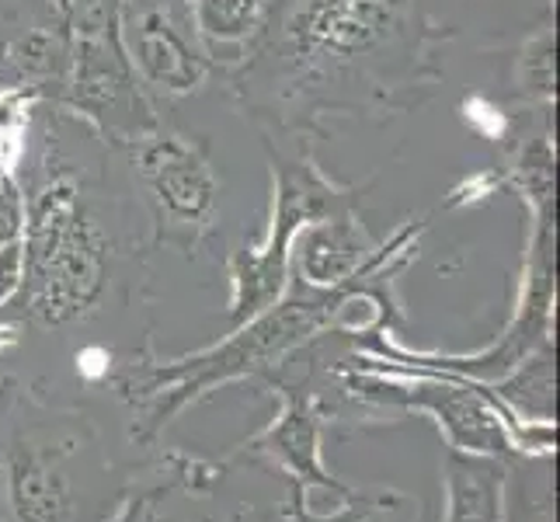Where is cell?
<instances>
[{
  "mask_svg": "<svg viewBox=\"0 0 560 522\" xmlns=\"http://www.w3.org/2000/svg\"><path fill=\"white\" fill-rule=\"evenodd\" d=\"M285 411L282 421L272 425L261 439L258 446L268 450L272 456H279L289 471H296L303 480H314V485L324 488H335L341 491L338 480H331L317 463V411H314V401L296 394L293 386H285Z\"/></svg>",
  "mask_w": 560,
  "mask_h": 522,
  "instance_id": "obj_14",
  "label": "cell"
},
{
  "mask_svg": "<svg viewBox=\"0 0 560 522\" xmlns=\"http://www.w3.org/2000/svg\"><path fill=\"white\" fill-rule=\"evenodd\" d=\"M373 255L376 247L349 206L300 230L293 251H289V272L314 289H335L355 279L373 262Z\"/></svg>",
  "mask_w": 560,
  "mask_h": 522,
  "instance_id": "obj_9",
  "label": "cell"
},
{
  "mask_svg": "<svg viewBox=\"0 0 560 522\" xmlns=\"http://www.w3.org/2000/svg\"><path fill=\"white\" fill-rule=\"evenodd\" d=\"M515 84L529 105H536V108L553 105L557 88H553V32H550V25L539 28L523 46V56H518V67H515Z\"/></svg>",
  "mask_w": 560,
  "mask_h": 522,
  "instance_id": "obj_16",
  "label": "cell"
},
{
  "mask_svg": "<svg viewBox=\"0 0 560 522\" xmlns=\"http://www.w3.org/2000/svg\"><path fill=\"white\" fill-rule=\"evenodd\" d=\"M446 522H501V463L494 456L450 450Z\"/></svg>",
  "mask_w": 560,
  "mask_h": 522,
  "instance_id": "obj_13",
  "label": "cell"
},
{
  "mask_svg": "<svg viewBox=\"0 0 560 522\" xmlns=\"http://www.w3.org/2000/svg\"><path fill=\"white\" fill-rule=\"evenodd\" d=\"M70 73V35L60 22L32 25L0 43V91L32 102H63Z\"/></svg>",
  "mask_w": 560,
  "mask_h": 522,
  "instance_id": "obj_10",
  "label": "cell"
},
{
  "mask_svg": "<svg viewBox=\"0 0 560 522\" xmlns=\"http://www.w3.org/2000/svg\"><path fill=\"white\" fill-rule=\"evenodd\" d=\"M491 397L494 401H505L509 408L529 415L533 421H553V341H544L536 348L533 356H526L523 362L515 366V373L509 380H501L494 386Z\"/></svg>",
  "mask_w": 560,
  "mask_h": 522,
  "instance_id": "obj_15",
  "label": "cell"
},
{
  "mask_svg": "<svg viewBox=\"0 0 560 522\" xmlns=\"http://www.w3.org/2000/svg\"><path fill=\"white\" fill-rule=\"evenodd\" d=\"M4 488L18 522H70L67 477L28 442H14L4 456Z\"/></svg>",
  "mask_w": 560,
  "mask_h": 522,
  "instance_id": "obj_11",
  "label": "cell"
},
{
  "mask_svg": "<svg viewBox=\"0 0 560 522\" xmlns=\"http://www.w3.org/2000/svg\"><path fill=\"white\" fill-rule=\"evenodd\" d=\"M394 509H400V501H394V498H376V501L352 498V506L345 509L338 519H303V522H390L386 515H390Z\"/></svg>",
  "mask_w": 560,
  "mask_h": 522,
  "instance_id": "obj_19",
  "label": "cell"
},
{
  "mask_svg": "<svg viewBox=\"0 0 560 522\" xmlns=\"http://www.w3.org/2000/svg\"><path fill=\"white\" fill-rule=\"evenodd\" d=\"M442 32L415 0H268L265 25L230 91L289 137L327 115H390L424 102L442 77Z\"/></svg>",
  "mask_w": 560,
  "mask_h": 522,
  "instance_id": "obj_1",
  "label": "cell"
},
{
  "mask_svg": "<svg viewBox=\"0 0 560 522\" xmlns=\"http://www.w3.org/2000/svg\"><path fill=\"white\" fill-rule=\"evenodd\" d=\"M25 234V188L18 171L0 164V247L22 241Z\"/></svg>",
  "mask_w": 560,
  "mask_h": 522,
  "instance_id": "obj_17",
  "label": "cell"
},
{
  "mask_svg": "<svg viewBox=\"0 0 560 522\" xmlns=\"http://www.w3.org/2000/svg\"><path fill=\"white\" fill-rule=\"evenodd\" d=\"M25 276V255H22V241L0 247V311L11 303Z\"/></svg>",
  "mask_w": 560,
  "mask_h": 522,
  "instance_id": "obj_18",
  "label": "cell"
},
{
  "mask_svg": "<svg viewBox=\"0 0 560 522\" xmlns=\"http://www.w3.org/2000/svg\"><path fill=\"white\" fill-rule=\"evenodd\" d=\"M272 164V220L258 244H244L230 255V317L237 324L268 311L289 282V251L303 227H311L338 209L355 202V188L335 185L317 167L311 150H296L293 158L268 153Z\"/></svg>",
  "mask_w": 560,
  "mask_h": 522,
  "instance_id": "obj_4",
  "label": "cell"
},
{
  "mask_svg": "<svg viewBox=\"0 0 560 522\" xmlns=\"http://www.w3.org/2000/svg\"><path fill=\"white\" fill-rule=\"evenodd\" d=\"M397 373L404 376L400 383L386 380L380 370L370 366V373L345 376V386L365 401L432 411L442 429H446L453 450L480 453V456L512 453L509 425L501 418V401L491 397L488 386H474L467 376H456V373L435 376L432 370H418V366H397Z\"/></svg>",
  "mask_w": 560,
  "mask_h": 522,
  "instance_id": "obj_6",
  "label": "cell"
},
{
  "mask_svg": "<svg viewBox=\"0 0 560 522\" xmlns=\"http://www.w3.org/2000/svg\"><path fill=\"white\" fill-rule=\"evenodd\" d=\"M196 28L217 70H234L265 25L268 0H188Z\"/></svg>",
  "mask_w": 560,
  "mask_h": 522,
  "instance_id": "obj_12",
  "label": "cell"
},
{
  "mask_svg": "<svg viewBox=\"0 0 560 522\" xmlns=\"http://www.w3.org/2000/svg\"><path fill=\"white\" fill-rule=\"evenodd\" d=\"M25 276L8 306L38 327H67L98 311L108 289L112 247L91 217L70 171H46L25 182Z\"/></svg>",
  "mask_w": 560,
  "mask_h": 522,
  "instance_id": "obj_3",
  "label": "cell"
},
{
  "mask_svg": "<svg viewBox=\"0 0 560 522\" xmlns=\"http://www.w3.org/2000/svg\"><path fill=\"white\" fill-rule=\"evenodd\" d=\"M411 234H421V223L404 227L390 241V247H380L373 262L365 265L355 279L341 282L335 289H314V286L293 279V293L279 297L268 311L244 321L241 332L217 348H206L199 356L175 359L167 366H161V362L129 366V373L119 376V386L147 408L143 425H140V439L158 436L171 421V415L182 411L188 401H196L202 391H209V386L244 376V373H255L261 366H272L276 359H282L289 348L303 345L314 332H320V327L331 321V314H338L352 297H373L370 282L383 279V272H380L383 262L390 258V251L400 241H408ZM397 272L400 268H390L386 276H397Z\"/></svg>",
  "mask_w": 560,
  "mask_h": 522,
  "instance_id": "obj_2",
  "label": "cell"
},
{
  "mask_svg": "<svg viewBox=\"0 0 560 522\" xmlns=\"http://www.w3.org/2000/svg\"><path fill=\"white\" fill-rule=\"evenodd\" d=\"M60 108L84 119L105 143L129 150L161 129L153 98L137 81L119 32L70 38V73Z\"/></svg>",
  "mask_w": 560,
  "mask_h": 522,
  "instance_id": "obj_5",
  "label": "cell"
},
{
  "mask_svg": "<svg viewBox=\"0 0 560 522\" xmlns=\"http://www.w3.org/2000/svg\"><path fill=\"white\" fill-rule=\"evenodd\" d=\"M126 153L153 209L158 237L164 244L196 247L212 227L220 202V182L206 153L185 137L164 129H153L150 137L132 143Z\"/></svg>",
  "mask_w": 560,
  "mask_h": 522,
  "instance_id": "obj_8",
  "label": "cell"
},
{
  "mask_svg": "<svg viewBox=\"0 0 560 522\" xmlns=\"http://www.w3.org/2000/svg\"><path fill=\"white\" fill-rule=\"evenodd\" d=\"M119 43L150 98L182 102L217 70L188 0H122Z\"/></svg>",
  "mask_w": 560,
  "mask_h": 522,
  "instance_id": "obj_7",
  "label": "cell"
}]
</instances>
